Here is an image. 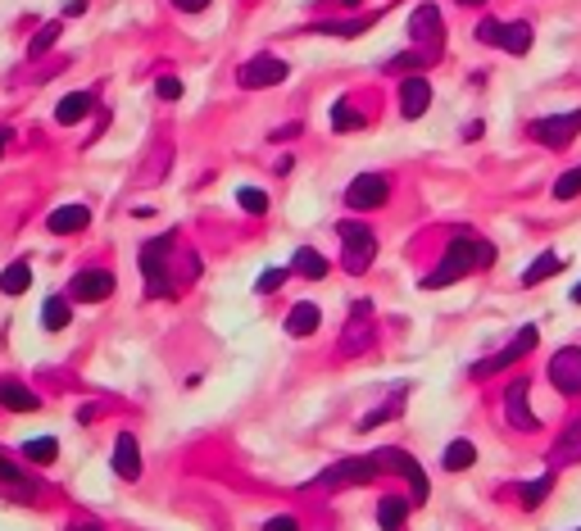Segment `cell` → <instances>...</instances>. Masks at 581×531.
Returning a JSON list of instances; mask_svg holds the SVG:
<instances>
[{
    "label": "cell",
    "mask_w": 581,
    "mask_h": 531,
    "mask_svg": "<svg viewBox=\"0 0 581 531\" xmlns=\"http://www.w3.org/2000/svg\"><path fill=\"white\" fill-rule=\"evenodd\" d=\"M23 459H32V464H55V459H59V441H55V436H32V441H23Z\"/></svg>",
    "instance_id": "cell-28"
},
{
    "label": "cell",
    "mask_w": 581,
    "mask_h": 531,
    "mask_svg": "<svg viewBox=\"0 0 581 531\" xmlns=\"http://www.w3.org/2000/svg\"><path fill=\"white\" fill-rule=\"evenodd\" d=\"M409 42L422 59H441V42H445V23L436 5H418L409 19Z\"/></svg>",
    "instance_id": "cell-4"
},
{
    "label": "cell",
    "mask_w": 581,
    "mask_h": 531,
    "mask_svg": "<svg viewBox=\"0 0 581 531\" xmlns=\"http://www.w3.org/2000/svg\"><path fill=\"white\" fill-rule=\"evenodd\" d=\"M459 5H486V0H459Z\"/></svg>",
    "instance_id": "cell-46"
},
{
    "label": "cell",
    "mask_w": 581,
    "mask_h": 531,
    "mask_svg": "<svg viewBox=\"0 0 581 531\" xmlns=\"http://www.w3.org/2000/svg\"><path fill=\"white\" fill-rule=\"evenodd\" d=\"M577 196H581V168H568L554 182V200H577Z\"/></svg>",
    "instance_id": "cell-34"
},
{
    "label": "cell",
    "mask_w": 581,
    "mask_h": 531,
    "mask_svg": "<svg viewBox=\"0 0 581 531\" xmlns=\"http://www.w3.org/2000/svg\"><path fill=\"white\" fill-rule=\"evenodd\" d=\"M154 96H160V100H182V78H160V82H154Z\"/></svg>",
    "instance_id": "cell-38"
},
{
    "label": "cell",
    "mask_w": 581,
    "mask_h": 531,
    "mask_svg": "<svg viewBox=\"0 0 581 531\" xmlns=\"http://www.w3.org/2000/svg\"><path fill=\"white\" fill-rule=\"evenodd\" d=\"M499 27H505V23H495V19H486V23L477 27V42H486V46H499Z\"/></svg>",
    "instance_id": "cell-39"
},
{
    "label": "cell",
    "mask_w": 581,
    "mask_h": 531,
    "mask_svg": "<svg viewBox=\"0 0 581 531\" xmlns=\"http://www.w3.org/2000/svg\"><path fill=\"white\" fill-rule=\"evenodd\" d=\"M10 141H14V132H10V128H0V155H5V145H10Z\"/></svg>",
    "instance_id": "cell-44"
},
{
    "label": "cell",
    "mask_w": 581,
    "mask_h": 531,
    "mask_svg": "<svg viewBox=\"0 0 581 531\" xmlns=\"http://www.w3.org/2000/svg\"><path fill=\"white\" fill-rule=\"evenodd\" d=\"M287 273H291V269H268V273L259 277V286H255V291H259V295H268V291H278V286L287 282Z\"/></svg>",
    "instance_id": "cell-37"
},
{
    "label": "cell",
    "mask_w": 581,
    "mask_h": 531,
    "mask_svg": "<svg viewBox=\"0 0 581 531\" xmlns=\"http://www.w3.org/2000/svg\"><path fill=\"white\" fill-rule=\"evenodd\" d=\"M114 472H119L123 481H137L141 477V445L132 432H123L119 441H114Z\"/></svg>",
    "instance_id": "cell-15"
},
{
    "label": "cell",
    "mask_w": 581,
    "mask_h": 531,
    "mask_svg": "<svg viewBox=\"0 0 581 531\" xmlns=\"http://www.w3.org/2000/svg\"><path fill=\"white\" fill-rule=\"evenodd\" d=\"M572 305H581V282L572 286Z\"/></svg>",
    "instance_id": "cell-45"
},
{
    "label": "cell",
    "mask_w": 581,
    "mask_h": 531,
    "mask_svg": "<svg viewBox=\"0 0 581 531\" xmlns=\"http://www.w3.org/2000/svg\"><path fill=\"white\" fill-rule=\"evenodd\" d=\"M68 531H105V527H100V522H73Z\"/></svg>",
    "instance_id": "cell-43"
},
{
    "label": "cell",
    "mask_w": 581,
    "mask_h": 531,
    "mask_svg": "<svg viewBox=\"0 0 581 531\" xmlns=\"http://www.w3.org/2000/svg\"><path fill=\"white\" fill-rule=\"evenodd\" d=\"M432 105V82L428 78H404L400 82V113L404 119H422Z\"/></svg>",
    "instance_id": "cell-14"
},
{
    "label": "cell",
    "mask_w": 581,
    "mask_h": 531,
    "mask_svg": "<svg viewBox=\"0 0 581 531\" xmlns=\"http://www.w3.org/2000/svg\"><path fill=\"white\" fill-rule=\"evenodd\" d=\"M73 318V305H68V295H51L46 305H42V327L46 332H64Z\"/></svg>",
    "instance_id": "cell-25"
},
{
    "label": "cell",
    "mask_w": 581,
    "mask_h": 531,
    "mask_svg": "<svg viewBox=\"0 0 581 531\" xmlns=\"http://www.w3.org/2000/svg\"><path fill=\"white\" fill-rule=\"evenodd\" d=\"M559 464H581V423H572L559 436V445L550 449V468H559Z\"/></svg>",
    "instance_id": "cell-22"
},
{
    "label": "cell",
    "mask_w": 581,
    "mask_h": 531,
    "mask_svg": "<svg viewBox=\"0 0 581 531\" xmlns=\"http://www.w3.org/2000/svg\"><path fill=\"white\" fill-rule=\"evenodd\" d=\"M336 232H341V263H345V273H368L373 269V259H377V237L368 232L364 223H355V218H345V223H336Z\"/></svg>",
    "instance_id": "cell-3"
},
{
    "label": "cell",
    "mask_w": 581,
    "mask_h": 531,
    "mask_svg": "<svg viewBox=\"0 0 581 531\" xmlns=\"http://www.w3.org/2000/svg\"><path fill=\"white\" fill-rule=\"evenodd\" d=\"M318 323H323V314H318V305H309V300L291 305V314H287V332H291V336H314Z\"/></svg>",
    "instance_id": "cell-21"
},
{
    "label": "cell",
    "mask_w": 581,
    "mask_h": 531,
    "mask_svg": "<svg viewBox=\"0 0 581 531\" xmlns=\"http://www.w3.org/2000/svg\"><path fill=\"white\" fill-rule=\"evenodd\" d=\"M473 464H477V445L473 441H450L445 445V459H441L445 472H463V468H473Z\"/></svg>",
    "instance_id": "cell-24"
},
{
    "label": "cell",
    "mask_w": 581,
    "mask_h": 531,
    "mask_svg": "<svg viewBox=\"0 0 581 531\" xmlns=\"http://www.w3.org/2000/svg\"><path fill=\"white\" fill-rule=\"evenodd\" d=\"M368 27V19H345V23H314V32H323V36H359Z\"/></svg>",
    "instance_id": "cell-32"
},
{
    "label": "cell",
    "mask_w": 581,
    "mask_h": 531,
    "mask_svg": "<svg viewBox=\"0 0 581 531\" xmlns=\"http://www.w3.org/2000/svg\"><path fill=\"white\" fill-rule=\"evenodd\" d=\"M55 42H59V23H46L42 32H36V42L27 46V55H46V51H51Z\"/></svg>",
    "instance_id": "cell-36"
},
{
    "label": "cell",
    "mask_w": 581,
    "mask_h": 531,
    "mask_svg": "<svg viewBox=\"0 0 581 531\" xmlns=\"http://www.w3.org/2000/svg\"><path fill=\"white\" fill-rule=\"evenodd\" d=\"M377 472H381V459H377V454H368V459H341V464H332L327 472H318V486H327V490L364 486V481H373Z\"/></svg>",
    "instance_id": "cell-5"
},
{
    "label": "cell",
    "mask_w": 581,
    "mask_h": 531,
    "mask_svg": "<svg viewBox=\"0 0 581 531\" xmlns=\"http://www.w3.org/2000/svg\"><path fill=\"white\" fill-rule=\"evenodd\" d=\"M332 128H336V132H359V128H364V113H359L350 100H336V105H332Z\"/></svg>",
    "instance_id": "cell-30"
},
{
    "label": "cell",
    "mask_w": 581,
    "mask_h": 531,
    "mask_svg": "<svg viewBox=\"0 0 581 531\" xmlns=\"http://www.w3.org/2000/svg\"><path fill=\"white\" fill-rule=\"evenodd\" d=\"M550 382L563 395H581V346H563L550 359Z\"/></svg>",
    "instance_id": "cell-8"
},
{
    "label": "cell",
    "mask_w": 581,
    "mask_h": 531,
    "mask_svg": "<svg viewBox=\"0 0 581 531\" xmlns=\"http://www.w3.org/2000/svg\"><path fill=\"white\" fill-rule=\"evenodd\" d=\"M91 223V209L87 205H59V209H51V218H46V227L55 237H73V232H82V227Z\"/></svg>",
    "instance_id": "cell-17"
},
{
    "label": "cell",
    "mask_w": 581,
    "mask_h": 531,
    "mask_svg": "<svg viewBox=\"0 0 581 531\" xmlns=\"http://www.w3.org/2000/svg\"><path fill=\"white\" fill-rule=\"evenodd\" d=\"M0 409H10V413H36V409H42V400H36V391H27L19 377H0Z\"/></svg>",
    "instance_id": "cell-16"
},
{
    "label": "cell",
    "mask_w": 581,
    "mask_h": 531,
    "mask_svg": "<svg viewBox=\"0 0 581 531\" xmlns=\"http://www.w3.org/2000/svg\"><path fill=\"white\" fill-rule=\"evenodd\" d=\"M32 286V263L27 259H14L5 273H0V295H23Z\"/></svg>",
    "instance_id": "cell-23"
},
{
    "label": "cell",
    "mask_w": 581,
    "mask_h": 531,
    "mask_svg": "<svg viewBox=\"0 0 581 531\" xmlns=\"http://www.w3.org/2000/svg\"><path fill=\"white\" fill-rule=\"evenodd\" d=\"M550 486H554V477H550V472H546V477H531V481H522V486H518V496H522V509H536L540 500L550 496Z\"/></svg>",
    "instance_id": "cell-31"
},
{
    "label": "cell",
    "mask_w": 581,
    "mask_h": 531,
    "mask_svg": "<svg viewBox=\"0 0 581 531\" xmlns=\"http://www.w3.org/2000/svg\"><path fill=\"white\" fill-rule=\"evenodd\" d=\"M386 196H391V186H386L381 173H359L345 186V205L350 209H377V205H386Z\"/></svg>",
    "instance_id": "cell-9"
},
{
    "label": "cell",
    "mask_w": 581,
    "mask_h": 531,
    "mask_svg": "<svg viewBox=\"0 0 581 531\" xmlns=\"http://www.w3.org/2000/svg\"><path fill=\"white\" fill-rule=\"evenodd\" d=\"M91 109H96V96H91V91H73V96H64V100L55 105V119L68 128V123H82Z\"/></svg>",
    "instance_id": "cell-19"
},
{
    "label": "cell",
    "mask_w": 581,
    "mask_h": 531,
    "mask_svg": "<svg viewBox=\"0 0 581 531\" xmlns=\"http://www.w3.org/2000/svg\"><path fill=\"white\" fill-rule=\"evenodd\" d=\"M282 78H291V68H287V59H278V55H255V59H246L241 73H237V82H241L246 91L278 87Z\"/></svg>",
    "instance_id": "cell-6"
},
{
    "label": "cell",
    "mask_w": 581,
    "mask_h": 531,
    "mask_svg": "<svg viewBox=\"0 0 581 531\" xmlns=\"http://www.w3.org/2000/svg\"><path fill=\"white\" fill-rule=\"evenodd\" d=\"M359 346H368V327H359V305H355V323L345 327V340H341V355H359Z\"/></svg>",
    "instance_id": "cell-33"
},
{
    "label": "cell",
    "mask_w": 581,
    "mask_h": 531,
    "mask_svg": "<svg viewBox=\"0 0 581 531\" xmlns=\"http://www.w3.org/2000/svg\"><path fill=\"white\" fill-rule=\"evenodd\" d=\"M77 14H87V0H68L64 5V19H77Z\"/></svg>",
    "instance_id": "cell-42"
},
{
    "label": "cell",
    "mask_w": 581,
    "mask_h": 531,
    "mask_svg": "<svg viewBox=\"0 0 581 531\" xmlns=\"http://www.w3.org/2000/svg\"><path fill=\"white\" fill-rule=\"evenodd\" d=\"M114 273L109 269H82L73 282H68V300H77V305H100V300L114 295Z\"/></svg>",
    "instance_id": "cell-7"
},
{
    "label": "cell",
    "mask_w": 581,
    "mask_h": 531,
    "mask_svg": "<svg viewBox=\"0 0 581 531\" xmlns=\"http://www.w3.org/2000/svg\"><path fill=\"white\" fill-rule=\"evenodd\" d=\"M173 232H164V237H154V241H145L141 246V277H145V295H173L177 291V282L169 277V254H173Z\"/></svg>",
    "instance_id": "cell-2"
},
{
    "label": "cell",
    "mask_w": 581,
    "mask_h": 531,
    "mask_svg": "<svg viewBox=\"0 0 581 531\" xmlns=\"http://www.w3.org/2000/svg\"><path fill=\"white\" fill-rule=\"evenodd\" d=\"M291 273H300V277H309V282H323V277H327V259H323L314 246H300V250L291 254Z\"/></svg>",
    "instance_id": "cell-20"
},
{
    "label": "cell",
    "mask_w": 581,
    "mask_h": 531,
    "mask_svg": "<svg viewBox=\"0 0 581 531\" xmlns=\"http://www.w3.org/2000/svg\"><path fill=\"white\" fill-rule=\"evenodd\" d=\"M491 263H495V246L473 241V237H454L450 250H445V263H441L436 273L422 277V286H428V291L450 286V282H459V277H468L473 269H491Z\"/></svg>",
    "instance_id": "cell-1"
},
{
    "label": "cell",
    "mask_w": 581,
    "mask_h": 531,
    "mask_svg": "<svg viewBox=\"0 0 581 531\" xmlns=\"http://www.w3.org/2000/svg\"><path fill=\"white\" fill-rule=\"evenodd\" d=\"M237 205H241L246 214H263V209H268V196L259 191V186H241V191H237Z\"/></svg>",
    "instance_id": "cell-35"
},
{
    "label": "cell",
    "mask_w": 581,
    "mask_h": 531,
    "mask_svg": "<svg viewBox=\"0 0 581 531\" xmlns=\"http://www.w3.org/2000/svg\"><path fill=\"white\" fill-rule=\"evenodd\" d=\"M0 486H5L10 496H19V500H36V481L10 459V454H0Z\"/></svg>",
    "instance_id": "cell-18"
},
{
    "label": "cell",
    "mask_w": 581,
    "mask_h": 531,
    "mask_svg": "<svg viewBox=\"0 0 581 531\" xmlns=\"http://www.w3.org/2000/svg\"><path fill=\"white\" fill-rule=\"evenodd\" d=\"M499 46L509 55H527L531 51V23H505L499 27Z\"/></svg>",
    "instance_id": "cell-26"
},
{
    "label": "cell",
    "mask_w": 581,
    "mask_h": 531,
    "mask_svg": "<svg viewBox=\"0 0 581 531\" xmlns=\"http://www.w3.org/2000/svg\"><path fill=\"white\" fill-rule=\"evenodd\" d=\"M377 459H381V468H396V472H404V477H409L413 504L428 500V472H422V468L409 459V454H400V449H377Z\"/></svg>",
    "instance_id": "cell-12"
},
{
    "label": "cell",
    "mask_w": 581,
    "mask_h": 531,
    "mask_svg": "<svg viewBox=\"0 0 581 531\" xmlns=\"http://www.w3.org/2000/svg\"><path fill=\"white\" fill-rule=\"evenodd\" d=\"M341 5H359V0H341Z\"/></svg>",
    "instance_id": "cell-47"
},
{
    "label": "cell",
    "mask_w": 581,
    "mask_h": 531,
    "mask_svg": "<svg viewBox=\"0 0 581 531\" xmlns=\"http://www.w3.org/2000/svg\"><path fill=\"white\" fill-rule=\"evenodd\" d=\"M404 518H409V504H404L400 496H386V500L377 504V522H381V531H400Z\"/></svg>",
    "instance_id": "cell-27"
},
{
    "label": "cell",
    "mask_w": 581,
    "mask_h": 531,
    "mask_svg": "<svg viewBox=\"0 0 581 531\" xmlns=\"http://www.w3.org/2000/svg\"><path fill=\"white\" fill-rule=\"evenodd\" d=\"M577 132H581V109L554 113V119H540V123L531 128V137H536V141H546L550 150H563V145H568Z\"/></svg>",
    "instance_id": "cell-10"
},
{
    "label": "cell",
    "mask_w": 581,
    "mask_h": 531,
    "mask_svg": "<svg viewBox=\"0 0 581 531\" xmlns=\"http://www.w3.org/2000/svg\"><path fill=\"white\" fill-rule=\"evenodd\" d=\"M563 263L568 259H559V254H540L531 269L522 273V286H536V282H546V277H554V273H563Z\"/></svg>",
    "instance_id": "cell-29"
},
{
    "label": "cell",
    "mask_w": 581,
    "mask_h": 531,
    "mask_svg": "<svg viewBox=\"0 0 581 531\" xmlns=\"http://www.w3.org/2000/svg\"><path fill=\"white\" fill-rule=\"evenodd\" d=\"M173 5H177V10H186V14H200V10L209 5V0H173Z\"/></svg>",
    "instance_id": "cell-41"
},
{
    "label": "cell",
    "mask_w": 581,
    "mask_h": 531,
    "mask_svg": "<svg viewBox=\"0 0 581 531\" xmlns=\"http://www.w3.org/2000/svg\"><path fill=\"white\" fill-rule=\"evenodd\" d=\"M527 391H531V382H527V377H518V382L509 387V395H505V418H509V427H518V432H536V427H540V418L527 409Z\"/></svg>",
    "instance_id": "cell-11"
},
{
    "label": "cell",
    "mask_w": 581,
    "mask_h": 531,
    "mask_svg": "<svg viewBox=\"0 0 581 531\" xmlns=\"http://www.w3.org/2000/svg\"><path fill=\"white\" fill-rule=\"evenodd\" d=\"M536 346V327H522L518 332V340H514V346H505V350H499V355H491V359H482V363H473V372L477 377H491V372H499V368H509V363H518L527 350Z\"/></svg>",
    "instance_id": "cell-13"
},
{
    "label": "cell",
    "mask_w": 581,
    "mask_h": 531,
    "mask_svg": "<svg viewBox=\"0 0 581 531\" xmlns=\"http://www.w3.org/2000/svg\"><path fill=\"white\" fill-rule=\"evenodd\" d=\"M263 531H300V522H295L291 513H278V518H268V522H263Z\"/></svg>",
    "instance_id": "cell-40"
}]
</instances>
